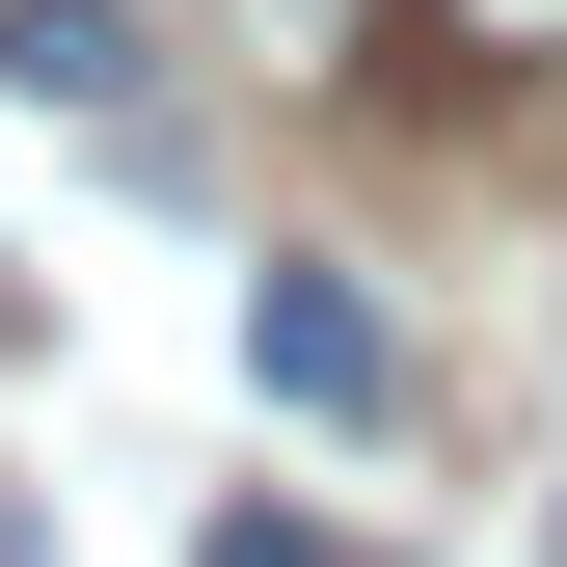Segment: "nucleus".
I'll use <instances>...</instances> for the list:
<instances>
[{
    "instance_id": "obj_1",
    "label": "nucleus",
    "mask_w": 567,
    "mask_h": 567,
    "mask_svg": "<svg viewBox=\"0 0 567 567\" xmlns=\"http://www.w3.org/2000/svg\"><path fill=\"white\" fill-rule=\"evenodd\" d=\"M244 379L298 405V433H405V324L351 298V270H244Z\"/></svg>"
},
{
    "instance_id": "obj_3",
    "label": "nucleus",
    "mask_w": 567,
    "mask_h": 567,
    "mask_svg": "<svg viewBox=\"0 0 567 567\" xmlns=\"http://www.w3.org/2000/svg\"><path fill=\"white\" fill-rule=\"evenodd\" d=\"M244 82H379V0H217Z\"/></svg>"
},
{
    "instance_id": "obj_4",
    "label": "nucleus",
    "mask_w": 567,
    "mask_h": 567,
    "mask_svg": "<svg viewBox=\"0 0 567 567\" xmlns=\"http://www.w3.org/2000/svg\"><path fill=\"white\" fill-rule=\"evenodd\" d=\"M433 54H460V82H540V54H567V0H433Z\"/></svg>"
},
{
    "instance_id": "obj_2",
    "label": "nucleus",
    "mask_w": 567,
    "mask_h": 567,
    "mask_svg": "<svg viewBox=\"0 0 567 567\" xmlns=\"http://www.w3.org/2000/svg\"><path fill=\"white\" fill-rule=\"evenodd\" d=\"M0 82L82 109V135H163V109H135V0H0Z\"/></svg>"
},
{
    "instance_id": "obj_6",
    "label": "nucleus",
    "mask_w": 567,
    "mask_h": 567,
    "mask_svg": "<svg viewBox=\"0 0 567 567\" xmlns=\"http://www.w3.org/2000/svg\"><path fill=\"white\" fill-rule=\"evenodd\" d=\"M0 567H54V540H28V514H0Z\"/></svg>"
},
{
    "instance_id": "obj_5",
    "label": "nucleus",
    "mask_w": 567,
    "mask_h": 567,
    "mask_svg": "<svg viewBox=\"0 0 567 567\" xmlns=\"http://www.w3.org/2000/svg\"><path fill=\"white\" fill-rule=\"evenodd\" d=\"M189 567H351L324 514H217V540H189Z\"/></svg>"
}]
</instances>
